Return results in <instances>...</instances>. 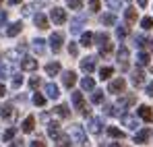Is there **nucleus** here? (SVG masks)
<instances>
[{"mask_svg":"<svg viewBox=\"0 0 153 147\" xmlns=\"http://www.w3.org/2000/svg\"><path fill=\"white\" fill-rule=\"evenodd\" d=\"M71 137H73V141H75L76 145H83V143L87 141V133L83 131L81 124H73V126H71Z\"/></svg>","mask_w":153,"mask_h":147,"instance_id":"f257e3e1","label":"nucleus"},{"mask_svg":"<svg viewBox=\"0 0 153 147\" xmlns=\"http://www.w3.org/2000/svg\"><path fill=\"white\" fill-rule=\"evenodd\" d=\"M124 89H126V81H124L122 77L114 79V81L110 83V87H108L110 93H124Z\"/></svg>","mask_w":153,"mask_h":147,"instance_id":"f03ea898","label":"nucleus"},{"mask_svg":"<svg viewBox=\"0 0 153 147\" xmlns=\"http://www.w3.org/2000/svg\"><path fill=\"white\" fill-rule=\"evenodd\" d=\"M50 19L54 21L56 25H62L64 21H66V13L62 10V8H58V6H54L50 10Z\"/></svg>","mask_w":153,"mask_h":147,"instance_id":"7ed1b4c3","label":"nucleus"},{"mask_svg":"<svg viewBox=\"0 0 153 147\" xmlns=\"http://www.w3.org/2000/svg\"><path fill=\"white\" fill-rule=\"evenodd\" d=\"M95 62H97V58L95 56H85L83 60H81V69L85 71V73H93V69H95Z\"/></svg>","mask_w":153,"mask_h":147,"instance_id":"20e7f679","label":"nucleus"},{"mask_svg":"<svg viewBox=\"0 0 153 147\" xmlns=\"http://www.w3.org/2000/svg\"><path fill=\"white\" fill-rule=\"evenodd\" d=\"M118 64H120V71L128 69V50L124 46H120V50H118Z\"/></svg>","mask_w":153,"mask_h":147,"instance_id":"39448f33","label":"nucleus"},{"mask_svg":"<svg viewBox=\"0 0 153 147\" xmlns=\"http://www.w3.org/2000/svg\"><path fill=\"white\" fill-rule=\"evenodd\" d=\"M62 42H64L62 33H52L50 35V48L54 50V52H58V50L62 48Z\"/></svg>","mask_w":153,"mask_h":147,"instance_id":"423d86ee","label":"nucleus"},{"mask_svg":"<svg viewBox=\"0 0 153 147\" xmlns=\"http://www.w3.org/2000/svg\"><path fill=\"white\" fill-rule=\"evenodd\" d=\"M13 114H15V108H13V104H2V108H0V116L4 118V120H10L13 118Z\"/></svg>","mask_w":153,"mask_h":147,"instance_id":"0eeeda50","label":"nucleus"},{"mask_svg":"<svg viewBox=\"0 0 153 147\" xmlns=\"http://www.w3.org/2000/svg\"><path fill=\"white\" fill-rule=\"evenodd\" d=\"M137 114H139L143 120H147V122H151V120H153V112H151V108H149V106H139Z\"/></svg>","mask_w":153,"mask_h":147,"instance_id":"6e6552de","label":"nucleus"},{"mask_svg":"<svg viewBox=\"0 0 153 147\" xmlns=\"http://www.w3.org/2000/svg\"><path fill=\"white\" fill-rule=\"evenodd\" d=\"M102 124H103V118H91L89 120V133H93V135H97L100 131H102Z\"/></svg>","mask_w":153,"mask_h":147,"instance_id":"1a4fd4ad","label":"nucleus"},{"mask_svg":"<svg viewBox=\"0 0 153 147\" xmlns=\"http://www.w3.org/2000/svg\"><path fill=\"white\" fill-rule=\"evenodd\" d=\"M33 23H35L37 29H48V19H46L44 13H37V15L33 17Z\"/></svg>","mask_w":153,"mask_h":147,"instance_id":"9d476101","label":"nucleus"},{"mask_svg":"<svg viewBox=\"0 0 153 147\" xmlns=\"http://www.w3.org/2000/svg\"><path fill=\"white\" fill-rule=\"evenodd\" d=\"M85 25V17L81 15V17H76L71 21V33H81V27Z\"/></svg>","mask_w":153,"mask_h":147,"instance_id":"9b49d317","label":"nucleus"},{"mask_svg":"<svg viewBox=\"0 0 153 147\" xmlns=\"http://www.w3.org/2000/svg\"><path fill=\"white\" fill-rule=\"evenodd\" d=\"M46 96L50 99H56L60 96V89H58V85H54V83H46Z\"/></svg>","mask_w":153,"mask_h":147,"instance_id":"f8f14e48","label":"nucleus"},{"mask_svg":"<svg viewBox=\"0 0 153 147\" xmlns=\"http://www.w3.org/2000/svg\"><path fill=\"white\" fill-rule=\"evenodd\" d=\"M21 29H23V23H21V21H17V23L8 25L6 35H8V37H15V35H19V33H21Z\"/></svg>","mask_w":153,"mask_h":147,"instance_id":"ddd939ff","label":"nucleus"},{"mask_svg":"<svg viewBox=\"0 0 153 147\" xmlns=\"http://www.w3.org/2000/svg\"><path fill=\"white\" fill-rule=\"evenodd\" d=\"M149 135H151V131H149V128H141V131L134 135V143H147Z\"/></svg>","mask_w":153,"mask_h":147,"instance_id":"4468645a","label":"nucleus"},{"mask_svg":"<svg viewBox=\"0 0 153 147\" xmlns=\"http://www.w3.org/2000/svg\"><path fill=\"white\" fill-rule=\"evenodd\" d=\"M62 83H64L66 87H73L76 83V75L73 73V71H66V73L62 75Z\"/></svg>","mask_w":153,"mask_h":147,"instance_id":"2eb2a0df","label":"nucleus"},{"mask_svg":"<svg viewBox=\"0 0 153 147\" xmlns=\"http://www.w3.org/2000/svg\"><path fill=\"white\" fill-rule=\"evenodd\" d=\"M132 83H134L137 87L145 83V75H143V71H141V69H134V71H132Z\"/></svg>","mask_w":153,"mask_h":147,"instance_id":"dca6fc26","label":"nucleus"},{"mask_svg":"<svg viewBox=\"0 0 153 147\" xmlns=\"http://www.w3.org/2000/svg\"><path fill=\"white\" fill-rule=\"evenodd\" d=\"M21 69H23V71H35V69H37V60H33V58H23Z\"/></svg>","mask_w":153,"mask_h":147,"instance_id":"f3484780","label":"nucleus"},{"mask_svg":"<svg viewBox=\"0 0 153 147\" xmlns=\"http://www.w3.org/2000/svg\"><path fill=\"white\" fill-rule=\"evenodd\" d=\"M122 124L128 126V128H137V126H139V120H137L134 116H130V114H124V116H122Z\"/></svg>","mask_w":153,"mask_h":147,"instance_id":"a211bd4d","label":"nucleus"},{"mask_svg":"<svg viewBox=\"0 0 153 147\" xmlns=\"http://www.w3.org/2000/svg\"><path fill=\"white\" fill-rule=\"evenodd\" d=\"M48 135H50L52 139H58V137H60V124L58 122H50L48 124Z\"/></svg>","mask_w":153,"mask_h":147,"instance_id":"6ab92c4d","label":"nucleus"},{"mask_svg":"<svg viewBox=\"0 0 153 147\" xmlns=\"http://www.w3.org/2000/svg\"><path fill=\"white\" fill-rule=\"evenodd\" d=\"M73 104H75L76 110H81V112H83V108H85V106H83V93H81V91H73Z\"/></svg>","mask_w":153,"mask_h":147,"instance_id":"aec40b11","label":"nucleus"},{"mask_svg":"<svg viewBox=\"0 0 153 147\" xmlns=\"http://www.w3.org/2000/svg\"><path fill=\"white\" fill-rule=\"evenodd\" d=\"M21 128H23L25 133H31V131L35 128V118H33V116H27L25 120H23V124H21Z\"/></svg>","mask_w":153,"mask_h":147,"instance_id":"412c9836","label":"nucleus"},{"mask_svg":"<svg viewBox=\"0 0 153 147\" xmlns=\"http://www.w3.org/2000/svg\"><path fill=\"white\" fill-rule=\"evenodd\" d=\"M44 44H46V42L37 37V40H33V42H31V48L35 50V54H44V52H46V46H44Z\"/></svg>","mask_w":153,"mask_h":147,"instance_id":"4be33fe9","label":"nucleus"},{"mask_svg":"<svg viewBox=\"0 0 153 147\" xmlns=\"http://www.w3.org/2000/svg\"><path fill=\"white\" fill-rule=\"evenodd\" d=\"M81 87L87 89V91H91V89L95 87V81H93L91 77H83V79H81Z\"/></svg>","mask_w":153,"mask_h":147,"instance_id":"5701e85b","label":"nucleus"},{"mask_svg":"<svg viewBox=\"0 0 153 147\" xmlns=\"http://www.w3.org/2000/svg\"><path fill=\"white\" fill-rule=\"evenodd\" d=\"M93 40H95L100 46H105V44H110V37H108V33H103V31L95 33V35H93Z\"/></svg>","mask_w":153,"mask_h":147,"instance_id":"b1692460","label":"nucleus"},{"mask_svg":"<svg viewBox=\"0 0 153 147\" xmlns=\"http://www.w3.org/2000/svg\"><path fill=\"white\" fill-rule=\"evenodd\" d=\"M46 73L50 75V77L58 75V73H60V64H58V62H50V64H46Z\"/></svg>","mask_w":153,"mask_h":147,"instance_id":"393cba45","label":"nucleus"},{"mask_svg":"<svg viewBox=\"0 0 153 147\" xmlns=\"http://www.w3.org/2000/svg\"><path fill=\"white\" fill-rule=\"evenodd\" d=\"M124 17H126V21H128V23H134V21H137V8L128 6L126 10H124Z\"/></svg>","mask_w":153,"mask_h":147,"instance_id":"a878e982","label":"nucleus"},{"mask_svg":"<svg viewBox=\"0 0 153 147\" xmlns=\"http://www.w3.org/2000/svg\"><path fill=\"white\" fill-rule=\"evenodd\" d=\"M81 46H85V48H89V46H93V35H91L89 31L81 35Z\"/></svg>","mask_w":153,"mask_h":147,"instance_id":"bb28decb","label":"nucleus"},{"mask_svg":"<svg viewBox=\"0 0 153 147\" xmlns=\"http://www.w3.org/2000/svg\"><path fill=\"white\" fill-rule=\"evenodd\" d=\"M137 62H139V66H147L149 64V54L147 52H139L137 54Z\"/></svg>","mask_w":153,"mask_h":147,"instance_id":"cd10ccee","label":"nucleus"},{"mask_svg":"<svg viewBox=\"0 0 153 147\" xmlns=\"http://www.w3.org/2000/svg\"><path fill=\"white\" fill-rule=\"evenodd\" d=\"M54 110H56V114H58L60 118H68V114H71V112H68V106H64V104H60V106H56Z\"/></svg>","mask_w":153,"mask_h":147,"instance_id":"c85d7f7f","label":"nucleus"},{"mask_svg":"<svg viewBox=\"0 0 153 147\" xmlns=\"http://www.w3.org/2000/svg\"><path fill=\"white\" fill-rule=\"evenodd\" d=\"M108 135L114 137V139H124V133H122L120 128H116V126H110V128H108Z\"/></svg>","mask_w":153,"mask_h":147,"instance_id":"c756f323","label":"nucleus"},{"mask_svg":"<svg viewBox=\"0 0 153 147\" xmlns=\"http://www.w3.org/2000/svg\"><path fill=\"white\" fill-rule=\"evenodd\" d=\"M71 143V135H60L58 139H56V145L58 147H66Z\"/></svg>","mask_w":153,"mask_h":147,"instance_id":"7c9ffc66","label":"nucleus"},{"mask_svg":"<svg viewBox=\"0 0 153 147\" xmlns=\"http://www.w3.org/2000/svg\"><path fill=\"white\" fill-rule=\"evenodd\" d=\"M116 23V17L114 15H103L102 17V25H105V27H110V25Z\"/></svg>","mask_w":153,"mask_h":147,"instance_id":"2f4dec72","label":"nucleus"},{"mask_svg":"<svg viewBox=\"0 0 153 147\" xmlns=\"http://www.w3.org/2000/svg\"><path fill=\"white\" fill-rule=\"evenodd\" d=\"M66 4H68V8H73V10H79V8L83 6V0H66Z\"/></svg>","mask_w":153,"mask_h":147,"instance_id":"473e14b6","label":"nucleus"},{"mask_svg":"<svg viewBox=\"0 0 153 147\" xmlns=\"http://www.w3.org/2000/svg\"><path fill=\"white\" fill-rule=\"evenodd\" d=\"M147 44H149V40H147V37H143V35H137V37H134V46L143 48V46H147Z\"/></svg>","mask_w":153,"mask_h":147,"instance_id":"72a5a7b5","label":"nucleus"},{"mask_svg":"<svg viewBox=\"0 0 153 147\" xmlns=\"http://www.w3.org/2000/svg\"><path fill=\"white\" fill-rule=\"evenodd\" d=\"M15 135H17V128H15V126L6 128V131H4V141H10V139H13Z\"/></svg>","mask_w":153,"mask_h":147,"instance_id":"f704fd0d","label":"nucleus"},{"mask_svg":"<svg viewBox=\"0 0 153 147\" xmlns=\"http://www.w3.org/2000/svg\"><path fill=\"white\" fill-rule=\"evenodd\" d=\"M141 27H143V29H151L153 27V19L151 17H143V19H141Z\"/></svg>","mask_w":153,"mask_h":147,"instance_id":"c9c22d12","label":"nucleus"},{"mask_svg":"<svg viewBox=\"0 0 153 147\" xmlns=\"http://www.w3.org/2000/svg\"><path fill=\"white\" fill-rule=\"evenodd\" d=\"M91 101H93V104H102V101H103V91H93Z\"/></svg>","mask_w":153,"mask_h":147,"instance_id":"e433bc0d","label":"nucleus"},{"mask_svg":"<svg viewBox=\"0 0 153 147\" xmlns=\"http://www.w3.org/2000/svg\"><path fill=\"white\" fill-rule=\"evenodd\" d=\"M33 104H35V106H44V104H46V98H44L42 93H35V96H33Z\"/></svg>","mask_w":153,"mask_h":147,"instance_id":"4c0bfd02","label":"nucleus"},{"mask_svg":"<svg viewBox=\"0 0 153 147\" xmlns=\"http://www.w3.org/2000/svg\"><path fill=\"white\" fill-rule=\"evenodd\" d=\"M108 6L114 8V10H118V8L122 6V0H108Z\"/></svg>","mask_w":153,"mask_h":147,"instance_id":"58836bf2","label":"nucleus"},{"mask_svg":"<svg viewBox=\"0 0 153 147\" xmlns=\"http://www.w3.org/2000/svg\"><path fill=\"white\" fill-rule=\"evenodd\" d=\"M21 83H23V77L17 73V75H13V87H21Z\"/></svg>","mask_w":153,"mask_h":147,"instance_id":"ea45409f","label":"nucleus"},{"mask_svg":"<svg viewBox=\"0 0 153 147\" xmlns=\"http://www.w3.org/2000/svg\"><path fill=\"white\" fill-rule=\"evenodd\" d=\"M110 75H112V69L110 66H103L102 71H100V77L102 79H110Z\"/></svg>","mask_w":153,"mask_h":147,"instance_id":"a19ab883","label":"nucleus"},{"mask_svg":"<svg viewBox=\"0 0 153 147\" xmlns=\"http://www.w3.org/2000/svg\"><path fill=\"white\" fill-rule=\"evenodd\" d=\"M29 87H31V89H37V87H39V77H31V79H29Z\"/></svg>","mask_w":153,"mask_h":147,"instance_id":"79ce46f5","label":"nucleus"},{"mask_svg":"<svg viewBox=\"0 0 153 147\" xmlns=\"http://www.w3.org/2000/svg\"><path fill=\"white\" fill-rule=\"evenodd\" d=\"M68 54H71V56H76V54H79V48H76L75 42H71V44H68Z\"/></svg>","mask_w":153,"mask_h":147,"instance_id":"37998d69","label":"nucleus"},{"mask_svg":"<svg viewBox=\"0 0 153 147\" xmlns=\"http://www.w3.org/2000/svg\"><path fill=\"white\" fill-rule=\"evenodd\" d=\"M126 27H116V35H118V37H120V40H122V37H126Z\"/></svg>","mask_w":153,"mask_h":147,"instance_id":"c03bdc74","label":"nucleus"},{"mask_svg":"<svg viewBox=\"0 0 153 147\" xmlns=\"http://www.w3.org/2000/svg\"><path fill=\"white\" fill-rule=\"evenodd\" d=\"M110 52H112V44H105V46H102V48H100V54H102V56L110 54Z\"/></svg>","mask_w":153,"mask_h":147,"instance_id":"a18cd8bd","label":"nucleus"},{"mask_svg":"<svg viewBox=\"0 0 153 147\" xmlns=\"http://www.w3.org/2000/svg\"><path fill=\"white\" fill-rule=\"evenodd\" d=\"M89 8L91 10H100V0H89Z\"/></svg>","mask_w":153,"mask_h":147,"instance_id":"49530a36","label":"nucleus"},{"mask_svg":"<svg viewBox=\"0 0 153 147\" xmlns=\"http://www.w3.org/2000/svg\"><path fill=\"white\" fill-rule=\"evenodd\" d=\"M6 75H8V71H6V66H4V64L0 62V79H4Z\"/></svg>","mask_w":153,"mask_h":147,"instance_id":"de8ad7c7","label":"nucleus"},{"mask_svg":"<svg viewBox=\"0 0 153 147\" xmlns=\"http://www.w3.org/2000/svg\"><path fill=\"white\" fill-rule=\"evenodd\" d=\"M6 23V10H0V27Z\"/></svg>","mask_w":153,"mask_h":147,"instance_id":"09e8293b","label":"nucleus"},{"mask_svg":"<svg viewBox=\"0 0 153 147\" xmlns=\"http://www.w3.org/2000/svg\"><path fill=\"white\" fill-rule=\"evenodd\" d=\"M10 147H23V141H21V139H17V141H13V143H10Z\"/></svg>","mask_w":153,"mask_h":147,"instance_id":"8fccbe9b","label":"nucleus"},{"mask_svg":"<svg viewBox=\"0 0 153 147\" xmlns=\"http://www.w3.org/2000/svg\"><path fill=\"white\" fill-rule=\"evenodd\" d=\"M29 147H46V143H42V141H33Z\"/></svg>","mask_w":153,"mask_h":147,"instance_id":"3c124183","label":"nucleus"},{"mask_svg":"<svg viewBox=\"0 0 153 147\" xmlns=\"http://www.w3.org/2000/svg\"><path fill=\"white\" fill-rule=\"evenodd\" d=\"M147 96H151V98H153V83L147 85Z\"/></svg>","mask_w":153,"mask_h":147,"instance_id":"603ef678","label":"nucleus"},{"mask_svg":"<svg viewBox=\"0 0 153 147\" xmlns=\"http://www.w3.org/2000/svg\"><path fill=\"white\" fill-rule=\"evenodd\" d=\"M4 93H6V87L0 83V98H4Z\"/></svg>","mask_w":153,"mask_h":147,"instance_id":"864d4df0","label":"nucleus"},{"mask_svg":"<svg viewBox=\"0 0 153 147\" xmlns=\"http://www.w3.org/2000/svg\"><path fill=\"white\" fill-rule=\"evenodd\" d=\"M137 2H139V6H141V8H145V6H147V2H149V0H137Z\"/></svg>","mask_w":153,"mask_h":147,"instance_id":"5fc2aeb1","label":"nucleus"},{"mask_svg":"<svg viewBox=\"0 0 153 147\" xmlns=\"http://www.w3.org/2000/svg\"><path fill=\"white\" fill-rule=\"evenodd\" d=\"M110 147H122L120 143H110Z\"/></svg>","mask_w":153,"mask_h":147,"instance_id":"6e6d98bb","label":"nucleus"},{"mask_svg":"<svg viewBox=\"0 0 153 147\" xmlns=\"http://www.w3.org/2000/svg\"><path fill=\"white\" fill-rule=\"evenodd\" d=\"M19 2H23V0H10V4H19Z\"/></svg>","mask_w":153,"mask_h":147,"instance_id":"4d7b16f0","label":"nucleus"},{"mask_svg":"<svg viewBox=\"0 0 153 147\" xmlns=\"http://www.w3.org/2000/svg\"><path fill=\"white\" fill-rule=\"evenodd\" d=\"M0 2H2V0H0Z\"/></svg>","mask_w":153,"mask_h":147,"instance_id":"13d9d810","label":"nucleus"}]
</instances>
